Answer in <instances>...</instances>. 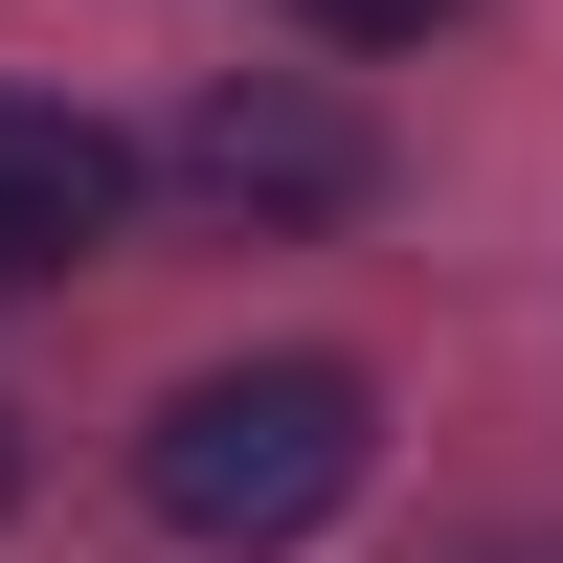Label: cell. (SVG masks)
I'll return each instance as SVG.
<instances>
[{
	"label": "cell",
	"instance_id": "cell-1",
	"mask_svg": "<svg viewBox=\"0 0 563 563\" xmlns=\"http://www.w3.org/2000/svg\"><path fill=\"white\" fill-rule=\"evenodd\" d=\"M361 451H384L361 361H203V384L135 429V496H158V541L271 563V541H316V519L361 496Z\"/></svg>",
	"mask_w": 563,
	"mask_h": 563
},
{
	"label": "cell",
	"instance_id": "cell-2",
	"mask_svg": "<svg viewBox=\"0 0 563 563\" xmlns=\"http://www.w3.org/2000/svg\"><path fill=\"white\" fill-rule=\"evenodd\" d=\"M180 180H203L225 225H339L361 180H384V135H361L339 90H294V68H225L203 113H180Z\"/></svg>",
	"mask_w": 563,
	"mask_h": 563
},
{
	"label": "cell",
	"instance_id": "cell-3",
	"mask_svg": "<svg viewBox=\"0 0 563 563\" xmlns=\"http://www.w3.org/2000/svg\"><path fill=\"white\" fill-rule=\"evenodd\" d=\"M135 203V158L68 113V90H0V294H45V271H90Z\"/></svg>",
	"mask_w": 563,
	"mask_h": 563
},
{
	"label": "cell",
	"instance_id": "cell-4",
	"mask_svg": "<svg viewBox=\"0 0 563 563\" xmlns=\"http://www.w3.org/2000/svg\"><path fill=\"white\" fill-rule=\"evenodd\" d=\"M294 23H316V45H429L451 0H294Z\"/></svg>",
	"mask_w": 563,
	"mask_h": 563
},
{
	"label": "cell",
	"instance_id": "cell-5",
	"mask_svg": "<svg viewBox=\"0 0 563 563\" xmlns=\"http://www.w3.org/2000/svg\"><path fill=\"white\" fill-rule=\"evenodd\" d=\"M0 496H23V429H0Z\"/></svg>",
	"mask_w": 563,
	"mask_h": 563
}]
</instances>
